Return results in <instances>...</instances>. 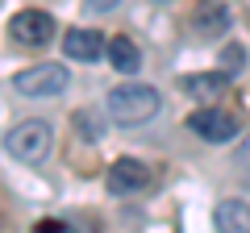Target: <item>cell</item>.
Listing matches in <instances>:
<instances>
[{
	"label": "cell",
	"mask_w": 250,
	"mask_h": 233,
	"mask_svg": "<svg viewBox=\"0 0 250 233\" xmlns=\"http://www.w3.org/2000/svg\"><path fill=\"white\" fill-rule=\"evenodd\" d=\"M62 50H67V58H75V63H96L100 50H104V42H100L96 29H67Z\"/></svg>",
	"instance_id": "cell-7"
},
{
	"label": "cell",
	"mask_w": 250,
	"mask_h": 233,
	"mask_svg": "<svg viewBox=\"0 0 250 233\" xmlns=\"http://www.w3.org/2000/svg\"><path fill=\"white\" fill-rule=\"evenodd\" d=\"M62 88H67V71H62L59 63H38V67H29V71L13 75V92H21V96H29V100L59 96Z\"/></svg>",
	"instance_id": "cell-3"
},
{
	"label": "cell",
	"mask_w": 250,
	"mask_h": 233,
	"mask_svg": "<svg viewBox=\"0 0 250 233\" xmlns=\"http://www.w3.org/2000/svg\"><path fill=\"white\" fill-rule=\"evenodd\" d=\"M242 67H246V50H242L238 42H229V46L221 50V71H225V75H238Z\"/></svg>",
	"instance_id": "cell-12"
},
{
	"label": "cell",
	"mask_w": 250,
	"mask_h": 233,
	"mask_svg": "<svg viewBox=\"0 0 250 233\" xmlns=\"http://www.w3.org/2000/svg\"><path fill=\"white\" fill-rule=\"evenodd\" d=\"M34 229L38 233H67V225H62V221H38Z\"/></svg>",
	"instance_id": "cell-14"
},
{
	"label": "cell",
	"mask_w": 250,
	"mask_h": 233,
	"mask_svg": "<svg viewBox=\"0 0 250 233\" xmlns=\"http://www.w3.org/2000/svg\"><path fill=\"white\" fill-rule=\"evenodd\" d=\"M196 29L200 34H217V29H225V9L221 4H205L196 17Z\"/></svg>",
	"instance_id": "cell-11"
},
{
	"label": "cell",
	"mask_w": 250,
	"mask_h": 233,
	"mask_svg": "<svg viewBox=\"0 0 250 233\" xmlns=\"http://www.w3.org/2000/svg\"><path fill=\"white\" fill-rule=\"evenodd\" d=\"M83 4H88L92 13H113L117 4H121V0H83Z\"/></svg>",
	"instance_id": "cell-13"
},
{
	"label": "cell",
	"mask_w": 250,
	"mask_h": 233,
	"mask_svg": "<svg viewBox=\"0 0 250 233\" xmlns=\"http://www.w3.org/2000/svg\"><path fill=\"white\" fill-rule=\"evenodd\" d=\"M9 34L17 38L21 46H46L50 34H54V21H50V13H42V9H21V13H13Z\"/></svg>",
	"instance_id": "cell-5"
},
{
	"label": "cell",
	"mask_w": 250,
	"mask_h": 233,
	"mask_svg": "<svg viewBox=\"0 0 250 233\" xmlns=\"http://www.w3.org/2000/svg\"><path fill=\"white\" fill-rule=\"evenodd\" d=\"M146 183H150V167L138 162V158H117L113 167H108V192H117V196L142 192Z\"/></svg>",
	"instance_id": "cell-6"
},
{
	"label": "cell",
	"mask_w": 250,
	"mask_h": 233,
	"mask_svg": "<svg viewBox=\"0 0 250 233\" xmlns=\"http://www.w3.org/2000/svg\"><path fill=\"white\" fill-rule=\"evenodd\" d=\"M188 129L205 142H229L238 134V116L225 113V108H196V113L188 116Z\"/></svg>",
	"instance_id": "cell-4"
},
{
	"label": "cell",
	"mask_w": 250,
	"mask_h": 233,
	"mask_svg": "<svg viewBox=\"0 0 250 233\" xmlns=\"http://www.w3.org/2000/svg\"><path fill=\"white\" fill-rule=\"evenodd\" d=\"M225 83H229V75H184V92L188 96H200V100H208V96H221L225 92Z\"/></svg>",
	"instance_id": "cell-10"
},
{
	"label": "cell",
	"mask_w": 250,
	"mask_h": 233,
	"mask_svg": "<svg viewBox=\"0 0 250 233\" xmlns=\"http://www.w3.org/2000/svg\"><path fill=\"white\" fill-rule=\"evenodd\" d=\"M238 162H242V167H250V137L242 142V150H238Z\"/></svg>",
	"instance_id": "cell-15"
},
{
	"label": "cell",
	"mask_w": 250,
	"mask_h": 233,
	"mask_svg": "<svg viewBox=\"0 0 250 233\" xmlns=\"http://www.w3.org/2000/svg\"><path fill=\"white\" fill-rule=\"evenodd\" d=\"M50 146H54L50 121H38V116L17 121V125L4 134V150H9L17 162H42L46 154H50Z\"/></svg>",
	"instance_id": "cell-2"
},
{
	"label": "cell",
	"mask_w": 250,
	"mask_h": 233,
	"mask_svg": "<svg viewBox=\"0 0 250 233\" xmlns=\"http://www.w3.org/2000/svg\"><path fill=\"white\" fill-rule=\"evenodd\" d=\"M108 63H113L117 71L134 75L138 67H142V50H138L129 38H113V42H108Z\"/></svg>",
	"instance_id": "cell-9"
},
{
	"label": "cell",
	"mask_w": 250,
	"mask_h": 233,
	"mask_svg": "<svg viewBox=\"0 0 250 233\" xmlns=\"http://www.w3.org/2000/svg\"><path fill=\"white\" fill-rule=\"evenodd\" d=\"M159 92L150 83H121V88L108 92V116L117 125H146L154 113H159Z\"/></svg>",
	"instance_id": "cell-1"
},
{
	"label": "cell",
	"mask_w": 250,
	"mask_h": 233,
	"mask_svg": "<svg viewBox=\"0 0 250 233\" xmlns=\"http://www.w3.org/2000/svg\"><path fill=\"white\" fill-rule=\"evenodd\" d=\"M213 225L225 233H250V204H242V200H221L213 213Z\"/></svg>",
	"instance_id": "cell-8"
}]
</instances>
